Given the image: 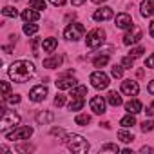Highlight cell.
Returning <instances> with one entry per match:
<instances>
[{
  "label": "cell",
  "mask_w": 154,
  "mask_h": 154,
  "mask_svg": "<svg viewBox=\"0 0 154 154\" xmlns=\"http://www.w3.org/2000/svg\"><path fill=\"white\" fill-rule=\"evenodd\" d=\"M8 72H9V78L13 82L24 84L35 74V65L31 62H27V60H18V62H13L9 65Z\"/></svg>",
  "instance_id": "1"
},
{
  "label": "cell",
  "mask_w": 154,
  "mask_h": 154,
  "mask_svg": "<svg viewBox=\"0 0 154 154\" xmlns=\"http://www.w3.org/2000/svg\"><path fill=\"white\" fill-rule=\"evenodd\" d=\"M94 67H103V65H107L109 63V56L107 54H103V56H98V58H94Z\"/></svg>",
  "instance_id": "30"
},
{
  "label": "cell",
  "mask_w": 154,
  "mask_h": 154,
  "mask_svg": "<svg viewBox=\"0 0 154 154\" xmlns=\"http://www.w3.org/2000/svg\"><path fill=\"white\" fill-rule=\"evenodd\" d=\"M143 53H145L143 47H134V49H131V56H132V58H138V56H141Z\"/></svg>",
  "instance_id": "36"
},
{
  "label": "cell",
  "mask_w": 154,
  "mask_h": 154,
  "mask_svg": "<svg viewBox=\"0 0 154 154\" xmlns=\"http://www.w3.org/2000/svg\"><path fill=\"white\" fill-rule=\"evenodd\" d=\"M54 84H56L58 89H72V87L76 85V80H74V78H60V80H56Z\"/></svg>",
  "instance_id": "16"
},
{
  "label": "cell",
  "mask_w": 154,
  "mask_h": 154,
  "mask_svg": "<svg viewBox=\"0 0 154 154\" xmlns=\"http://www.w3.org/2000/svg\"><path fill=\"white\" fill-rule=\"evenodd\" d=\"M103 42H105V31H103V29H93V31L87 35V38H85V44H87V47H91V49L100 47Z\"/></svg>",
  "instance_id": "3"
},
{
  "label": "cell",
  "mask_w": 154,
  "mask_h": 154,
  "mask_svg": "<svg viewBox=\"0 0 154 154\" xmlns=\"http://www.w3.org/2000/svg\"><path fill=\"white\" fill-rule=\"evenodd\" d=\"M56 45H58V40H56V38H45V40L42 42V47H44L45 53H53V51L56 49Z\"/></svg>",
  "instance_id": "18"
},
{
  "label": "cell",
  "mask_w": 154,
  "mask_h": 154,
  "mask_svg": "<svg viewBox=\"0 0 154 154\" xmlns=\"http://www.w3.org/2000/svg\"><path fill=\"white\" fill-rule=\"evenodd\" d=\"M38 31V26L36 24H29V22H26V26H24V33L29 36V35H35Z\"/></svg>",
  "instance_id": "29"
},
{
  "label": "cell",
  "mask_w": 154,
  "mask_h": 154,
  "mask_svg": "<svg viewBox=\"0 0 154 154\" xmlns=\"http://www.w3.org/2000/svg\"><path fill=\"white\" fill-rule=\"evenodd\" d=\"M84 103H85L84 98H72L71 103H69V111H80L84 107Z\"/></svg>",
  "instance_id": "24"
},
{
  "label": "cell",
  "mask_w": 154,
  "mask_h": 154,
  "mask_svg": "<svg viewBox=\"0 0 154 154\" xmlns=\"http://www.w3.org/2000/svg\"><path fill=\"white\" fill-rule=\"evenodd\" d=\"M84 33H85V27L82 24H69L63 31V36L67 40H80Z\"/></svg>",
  "instance_id": "4"
},
{
  "label": "cell",
  "mask_w": 154,
  "mask_h": 154,
  "mask_svg": "<svg viewBox=\"0 0 154 154\" xmlns=\"http://www.w3.org/2000/svg\"><path fill=\"white\" fill-rule=\"evenodd\" d=\"M51 4H53V6H63L65 0H51Z\"/></svg>",
  "instance_id": "42"
},
{
  "label": "cell",
  "mask_w": 154,
  "mask_h": 154,
  "mask_svg": "<svg viewBox=\"0 0 154 154\" xmlns=\"http://www.w3.org/2000/svg\"><path fill=\"white\" fill-rule=\"evenodd\" d=\"M33 134V129L31 127H18L11 132H6V138L9 141H15V140H29Z\"/></svg>",
  "instance_id": "5"
},
{
  "label": "cell",
  "mask_w": 154,
  "mask_h": 154,
  "mask_svg": "<svg viewBox=\"0 0 154 154\" xmlns=\"http://www.w3.org/2000/svg\"><path fill=\"white\" fill-rule=\"evenodd\" d=\"M91 109H93L96 114H103V112H105V100H103L102 96L91 98Z\"/></svg>",
  "instance_id": "13"
},
{
  "label": "cell",
  "mask_w": 154,
  "mask_h": 154,
  "mask_svg": "<svg viewBox=\"0 0 154 154\" xmlns=\"http://www.w3.org/2000/svg\"><path fill=\"white\" fill-rule=\"evenodd\" d=\"M120 125L122 127H125V129H131L132 125H136V118H134V114H127V116H123L122 120H120Z\"/></svg>",
  "instance_id": "23"
},
{
  "label": "cell",
  "mask_w": 154,
  "mask_h": 154,
  "mask_svg": "<svg viewBox=\"0 0 154 154\" xmlns=\"http://www.w3.org/2000/svg\"><path fill=\"white\" fill-rule=\"evenodd\" d=\"M100 152H120V147L118 145H114V143H107V145H103L102 149H100Z\"/></svg>",
  "instance_id": "31"
},
{
  "label": "cell",
  "mask_w": 154,
  "mask_h": 154,
  "mask_svg": "<svg viewBox=\"0 0 154 154\" xmlns=\"http://www.w3.org/2000/svg\"><path fill=\"white\" fill-rule=\"evenodd\" d=\"M74 122H76V125H82V127H85L89 122H91V116L89 114H78L74 118Z\"/></svg>",
  "instance_id": "25"
},
{
  "label": "cell",
  "mask_w": 154,
  "mask_h": 154,
  "mask_svg": "<svg viewBox=\"0 0 154 154\" xmlns=\"http://www.w3.org/2000/svg\"><path fill=\"white\" fill-rule=\"evenodd\" d=\"M85 94H87V87L85 85H74L71 89V96L72 98H84Z\"/></svg>",
  "instance_id": "20"
},
{
  "label": "cell",
  "mask_w": 154,
  "mask_h": 154,
  "mask_svg": "<svg viewBox=\"0 0 154 154\" xmlns=\"http://www.w3.org/2000/svg\"><path fill=\"white\" fill-rule=\"evenodd\" d=\"M2 13H4V17H9V18H17V15H18V11L15 8H11V6H6L2 9Z\"/></svg>",
  "instance_id": "28"
},
{
  "label": "cell",
  "mask_w": 154,
  "mask_h": 154,
  "mask_svg": "<svg viewBox=\"0 0 154 154\" xmlns=\"http://www.w3.org/2000/svg\"><path fill=\"white\" fill-rule=\"evenodd\" d=\"M18 123H20V116L15 114V112H11V111H6V114L2 116V132L6 134L9 127H15Z\"/></svg>",
  "instance_id": "7"
},
{
  "label": "cell",
  "mask_w": 154,
  "mask_h": 154,
  "mask_svg": "<svg viewBox=\"0 0 154 154\" xmlns=\"http://www.w3.org/2000/svg\"><path fill=\"white\" fill-rule=\"evenodd\" d=\"M29 6H31L33 9L42 11V9H45V0H29Z\"/></svg>",
  "instance_id": "27"
},
{
  "label": "cell",
  "mask_w": 154,
  "mask_h": 154,
  "mask_svg": "<svg viewBox=\"0 0 154 154\" xmlns=\"http://www.w3.org/2000/svg\"><path fill=\"white\" fill-rule=\"evenodd\" d=\"M147 89H149V93H150V94H154V80H152V82H149V87H147Z\"/></svg>",
  "instance_id": "44"
},
{
  "label": "cell",
  "mask_w": 154,
  "mask_h": 154,
  "mask_svg": "<svg viewBox=\"0 0 154 154\" xmlns=\"http://www.w3.org/2000/svg\"><path fill=\"white\" fill-rule=\"evenodd\" d=\"M149 33H150V36L154 38V20L150 22V26H149Z\"/></svg>",
  "instance_id": "45"
},
{
  "label": "cell",
  "mask_w": 154,
  "mask_h": 154,
  "mask_svg": "<svg viewBox=\"0 0 154 154\" xmlns=\"http://www.w3.org/2000/svg\"><path fill=\"white\" fill-rule=\"evenodd\" d=\"M118 138H120L123 143H131V141L134 140V136H132L131 132H127V131H120V132H118Z\"/></svg>",
  "instance_id": "26"
},
{
  "label": "cell",
  "mask_w": 154,
  "mask_h": 154,
  "mask_svg": "<svg viewBox=\"0 0 154 154\" xmlns=\"http://www.w3.org/2000/svg\"><path fill=\"white\" fill-rule=\"evenodd\" d=\"M17 150H20V152H27V150H33V147H31V145H20V147H17Z\"/></svg>",
  "instance_id": "40"
},
{
  "label": "cell",
  "mask_w": 154,
  "mask_h": 154,
  "mask_svg": "<svg viewBox=\"0 0 154 154\" xmlns=\"http://www.w3.org/2000/svg\"><path fill=\"white\" fill-rule=\"evenodd\" d=\"M140 13L141 17H152L154 15V0H143L141 6H140Z\"/></svg>",
  "instance_id": "14"
},
{
  "label": "cell",
  "mask_w": 154,
  "mask_h": 154,
  "mask_svg": "<svg viewBox=\"0 0 154 154\" xmlns=\"http://www.w3.org/2000/svg\"><path fill=\"white\" fill-rule=\"evenodd\" d=\"M140 152H143V154H145V152H152V149H150V147H145V145H143V147L140 149Z\"/></svg>",
  "instance_id": "46"
},
{
  "label": "cell",
  "mask_w": 154,
  "mask_h": 154,
  "mask_svg": "<svg viewBox=\"0 0 154 154\" xmlns=\"http://www.w3.org/2000/svg\"><path fill=\"white\" fill-rule=\"evenodd\" d=\"M132 63H134V58H132L131 54H129V56H125V58L122 60V65H123L125 69H131V67H132Z\"/></svg>",
  "instance_id": "35"
},
{
  "label": "cell",
  "mask_w": 154,
  "mask_h": 154,
  "mask_svg": "<svg viewBox=\"0 0 154 154\" xmlns=\"http://www.w3.org/2000/svg\"><path fill=\"white\" fill-rule=\"evenodd\" d=\"M152 129H154V122H152V120H147V122L141 123V131H143V132H150Z\"/></svg>",
  "instance_id": "34"
},
{
  "label": "cell",
  "mask_w": 154,
  "mask_h": 154,
  "mask_svg": "<svg viewBox=\"0 0 154 154\" xmlns=\"http://www.w3.org/2000/svg\"><path fill=\"white\" fill-rule=\"evenodd\" d=\"M65 103V96L63 94H56V98H54V105L56 107H62Z\"/></svg>",
  "instance_id": "38"
},
{
  "label": "cell",
  "mask_w": 154,
  "mask_h": 154,
  "mask_svg": "<svg viewBox=\"0 0 154 154\" xmlns=\"http://www.w3.org/2000/svg\"><path fill=\"white\" fill-rule=\"evenodd\" d=\"M51 134H54V136H58V134H63V131H62V129H56V127H54V129L51 131Z\"/></svg>",
  "instance_id": "43"
},
{
  "label": "cell",
  "mask_w": 154,
  "mask_h": 154,
  "mask_svg": "<svg viewBox=\"0 0 154 154\" xmlns=\"http://www.w3.org/2000/svg\"><path fill=\"white\" fill-rule=\"evenodd\" d=\"M45 96H47V87L45 85H36L29 91V98L33 102H42V100H45Z\"/></svg>",
  "instance_id": "10"
},
{
  "label": "cell",
  "mask_w": 154,
  "mask_h": 154,
  "mask_svg": "<svg viewBox=\"0 0 154 154\" xmlns=\"http://www.w3.org/2000/svg\"><path fill=\"white\" fill-rule=\"evenodd\" d=\"M65 145H67V149L69 150H72V152H78V154H84V152H87L89 150V141L84 138V136H78V134H67L65 136Z\"/></svg>",
  "instance_id": "2"
},
{
  "label": "cell",
  "mask_w": 154,
  "mask_h": 154,
  "mask_svg": "<svg viewBox=\"0 0 154 154\" xmlns=\"http://www.w3.org/2000/svg\"><path fill=\"white\" fill-rule=\"evenodd\" d=\"M71 2H72V6H82L85 0H71Z\"/></svg>",
  "instance_id": "47"
},
{
  "label": "cell",
  "mask_w": 154,
  "mask_h": 154,
  "mask_svg": "<svg viewBox=\"0 0 154 154\" xmlns=\"http://www.w3.org/2000/svg\"><path fill=\"white\" fill-rule=\"evenodd\" d=\"M38 18H40V15L36 11H33V9H24V13H22V20L24 22H35Z\"/></svg>",
  "instance_id": "21"
},
{
  "label": "cell",
  "mask_w": 154,
  "mask_h": 154,
  "mask_svg": "<svg viewBox=\"0 0 154 154\" xmlns=\"http://www.w3.org/2000/svg\"><path fill=\"white\" fill-rule=\"evenodd\" d=\"M54 120V114L53 112H47V111H44V112H38L36 114V122L40 123V125H44V123H49V122H53Z\"/></svg>",
  "instance_id": "19"
},
{
  "label": "cell",
  "mask_w": 154,
  "mask_h": 154,
  "mask_svg": "<svg viewBox=\"0 0 154 154\" xmlns=\"http://www.w3.org/2000/svg\"><path fill=\"white\" fill-rule=\"evenodd\" d=\"M62 60H63L62 56L54 54V56H51V58H45V60H44V67H47V69H54V67H60Z\"/></svg>",
  "instance_id": "15"
},
{
  "label": "cell",
  "mask_w": 154,
  "mask_h": 154,
  "mask_svg": "<svg viewBox=\"0 0 154 154\" xmlns=\"http://www.w3.org/2000/svg\"><path fill=\"white\" fill-rule=\"evenodd\" d=\"M111 72H112L114 78H122V76H123V67H122V65H112Z\"/></svg>",
  "instance_id": "33"
},
{
  "label": "cell",
  "mask_w": 154,
  "mask_h": 154,
  "mask_svg": "<svg viewBox=\"0 0 154 154\" xmlns=\"http://www.w3.org/2000/svg\"><path fill=\"white\" fill-rule=\"evenodd\" d=\"M112 17H114V13H112L111 8H102V9H98V11L93 15V18H94L96 22H103V20H109V18H112Z\"/></svg>",
  "instance_id": "12"
},
{
  "label": "cell",
  "mask_w": 154,
  "mask_h": 154,
  "mask_svg": "<svg viewBox=\"0 0 154 154\" xmlns=\"http://www.w3.org/2000/svg\"><path fill=\"white\" fill-rule=\"evenodd\" d=\"M125 109H127V112H131V114H138V112H141V102H138V100H131V102H127L125 103Z\"/></svg>",
  "instance_id": "17"
},
{
  "label": "cell",
  "mask_w": 154,
  "mask_h": 154,
  "mask_svg": "<svg viewBox=\"0 0 154 154\" xmlns=\"http://www.w3.org/2000/svg\"><path fill=\"white\" fill-rule=\"evenodd\" d=\"M145 112H147L149 116H152V114H154V103H152V105H149V107L145 109Z\"/></svg>",
  "instance_id": "41"
},
{
  "label": "cell",
  "mask_w": 154,
  "mask_h": 154,
  "mask_svg": "<svg viewBox=\"0 0 154 154\" xmlns=\"http://www.w3.org/2000/svg\"><path fill=\"white\" fill-rule=\"evenodd\" d=\"M0 85H2V96L6 98V96L9 94V91H11V85H9L8 82H0Z\"/></svg>",
  "instance_id": "37"
},
{
  "label": "cell",
  "mask_w": 154,
  "mask_h": 154,
  "mask_svg": "<svg viewBox=\"0 0 154 154\" xmlns=\"http://www.w3.org/2000/svg\"><path fill=\"white\" fill-rule=\"evenodd\" d=\"M4 51H6V53H8V54H9V53H11V51H13V47H11V45H6V47H4Z\"/></svg>",
  "instance_id": "48"
},
{
  "label": "cell",
  "mask_w": 154,
  "mask_h": 154,
  "mask_svg": "<svg viewBox=\"0 0 154 154\" xmlns=\"http://www.w3.org/2000/svg\"><path fill=\"white\" fill-rule=\"evenodd\" d=\"M114 22H116V27H120V29H132V26H134L131 15H127V13H120V15H116Z\"/></svg>",
  "instance_id": "9"
},
{
  "label": "cell",
  "mask_w": 154,
  "mask_h": 154,
  "mask_svg": "<svg viewBox=\"0 0 154 154\" xmlns=\"http://www.w3.org/2000/svg\"><path fill=\"white\" fill-rule=\"evenodd\" d=\"M94 4H102V2H105V0H93Z\"/></svg>",
  "instance_id": "49"
},
{
  "label": "cell",
  "mask_w": 154,
  "mask_h": 154,
  "mask_svg": "<svg viewBox=\"0 0 154 154\" xmlns=\"http://www.w3.org/2000/svg\"><path fill=\"white\" fill-rule=\"evenodd\" d=\"M89 80H91V84H93L94 89H105L109 85V76L105 72H102V71H94L89 76Z\"/></svg>",
  "instance_id": "6"
},
{
  "label": "cell",
  "mask_w": 154,
  "mask_h": 154,
  "mask_svg": "<svg viewBox=\"0 0 154 154\" xmlns=\"http://www.w3.org/2000/svg\"><path fill=\"white\" fill-rule=\"evenodd\" d=\"M145 65H147V67H150V69H154V54H150V56L145 60Z\"/></svg>",
  "instance_id": "39"
},
{
  "label": "cell",
  "mask_w": 154,
  "mask_h": 154,
  "mask_svg": "<svg viewBox=\"0 0 154 154\" xmlns=\"http://www.w3.org/2000/svg\"><path fill=\"white\" fill-rule=\"evenodd\" d=\"M138 91H140V87H138V84H136L134 80H125V82H122V93H123V94H127V96H136Z\"/></svg>",
  "instance_id": "11"
},
{
  "label": "cell",
  "mask_w": 154,
  "mask_h": 154,
  "mask_svg": "<svg viewBox=\"0 0 154 154\" xmlns=\"http://www.w3.org/2000/svg\"><path fill=\"white\" fill-rule=\"evenodd\" d=\"M141 36H143L141 29L132 26V31H129V33H125V35H123V44H125V45H132V44L140 42V40H141Z\"/></svg>",
  "instance_id": "8"
},
{
  "label": "cell",
  "mask_w": 154,
  "mask_h": 154,
  "mask_svg": "<svg viewBox=\"0 0 154 154\" xmlns=\"http://www.w3.org/2000/svg\"><path fill=\"white\" fill-rule=\"evenodd\" d=\"M4 102L15 105V103H20V96H18V94H8V96L4 98Z\"/></svg>",
  "instance_id": "32"
},
{
  "label": "cell",
  "mask_w": 154,
  "mask_h": 154,
  "mask_svg": "<svg viewBox=\"0 0 154 154\" xmlns=\"http://www.w3.org/2000/svg\"><path fill=\"white\" fill-rule=\"evenodd\" d=\"M107 102H109L112 107H118V105H122V96H120V93H116V91H111V93L107 94Z\"/></svg>",
  "instance_id": "22"
}]
</instances>
